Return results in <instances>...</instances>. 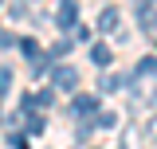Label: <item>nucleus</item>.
<instances>
[{"mask_svg": "<svg viewBox=\"0 0 157 149\" xmlns=\"http://www.w3.org/2000/svg\"><path fill=\"white\" fill-rule=\"evenodd\" d=\"M55 24L59 28H78V0H59V12H55Z\"/></svg>", "mask_w": 157, "mask_h": 149, "instance_id": "obj_1", "label": "nucleus"}, {"mask_svg": "<svg viewBox=\"0 0 157 149\" xmlns=\"http://www.w3.org/2000/svg\"><path fill=\"white\" fill-rule=\"evenodd\" d=\"M137 24H141V32H157V0L137 4Z\"/></svg>", "mask_w": 157, "mask_h": 149, "instance_id": "obj_2", "label": "nucleus"}, {"mask_svg": "<svg viewBox=\"0 0 157 149\" xmlns=\"http://www.w3.org/2000/svg\"><path fill=\"white\" fill-rule=\"evenodd\" d=\"M71 114H75L78 122H86L90 114H98V98H94V94H78L75 102H71Z\"/></svg>", "mask_w": 157, "mask_h": 149, "instance_id": "obj_3", "label": "nucleus"}, {"mask_svg": "<svg viewBox=\"0 0 157 149\" xmlns=\"http://www.w3.org/2000/svg\"><path fill=\"white\" fill-rule=\"evenodd\" d=\"M51 82H55L59 90H75L78 86V71L75 67H55V71H51Z\"/></svg>", "mask_w": 157, "mask_h": 149, "instance_id": "obj_4", "label": "nucleus"}, {"mask_svg": "<svg viewBox=\"0 0 157 149\" xmlns=\"http://www.w3.org/2000/svg\"><path fill=\"white\" fill-rule=\"evenodd\" d=\"M118 8H102V16H98V28H102V32H118Z\"/></svg>", "mask_w": 157, "mask_h": 149, "instance_id": "obj_5", "label": "nucleus"}, {"mask_svg": "<svg viewBox=\"0 0 157 149\" xmlns=\"http://www.w3.org/2000/svg\"><path fill=\"white\" fill-rule=\"evenodd\" d=\"M110 55H114V51H110L106 43H94V47H90V59H94L98 67H106V63H110Z\"/></svg>", "mask_w": 157, "mask_h": 149, "instance_id": "obj_6", "label": "nucleus"}, {"mask_svg": "<svg viewBox=\"0 0 157 149\" xmlns=\"http://www.w3.org/2000/svg\"><path fill=\"white\" fill-rule=\"evenodd\" d=\"M141 74H145V78H153V74H157V55H149V59L137 63V78H141Z\"/></svg>", "mask_w": 157, "mask_h": 149, "instance_id": "obj_7", "label": "nucleus"}, {"mask_svg": "<svg viewBox=\"0 0 157 149\" xmlns=\"http://www.w3.org/2000/svg\"><path fill=\"white\" fill-rule=\"evenodd\" d=\"M12 82H16V74H12V67H4V71H0V94L12 90Z\"/></svg>", "mask_w": 157, "mask_h": 149, "instance_id": "obj_8", "label": "nucleus"}, {"mask_svg": "<svg viewBox=\"0 0 157 149\" xmlns=\"http://www.w3.org/2000/svg\"><path fill=\"white\" fill-rule=\"evenodd\" d=\"M20 51H24V55L32 59V63L39 59V47H36V39H20Z\"/></svg>", "mask_w": 157, "mask_h": 149, "instance_id": "obj_9", "label": "nucleus"}, {"mask_svg": "<svg viewBox=\"0 0 157 149\" xmlns=\"http://www.w3.org/2000/svg\"><path fill=\"white\" fill-rule=\"evenodd\" d=\"M67 51H71V43H67V39H63V43H55V47H51V51H47V59H63V55H67Z\"/></svg>", "mask_w": 157, "mask_h": 149, "instance_id": "obj_10", "label": "nucleus"}, {"mask_svg": "<svg viewBox=\"0 0 157 149\" xmlns=\"http://www.w3.org/2000/svg\"><path fill=\"white\" fill-rule=\"evenodd\" d=\"M114 122H118L114 114H102V118H94V126H98V130H110V126H114Z\"/></svg>", "mask_w": 157, "mask_h": 149, "instance_id": "obj_11", "label": "nucleus"}, {"mask_svg": "<svg viewBox=\"0 0 157 149\" xmlns=\"http://www.w3.org/2000/svg\"><path fill=\"white\" fill-rule=\"evenodd\" d=\"M8 145L12 149H28V141H24V133H8Z\"/></svg>", "mask_w": 157, "mask_h": 149, "instance_id": "obj_12", "label": "nucleus"}, {"mask_svg": "<svg viewBox=\"0 0 157 149\" xmlns=\"http://www.w3.org/2000/svg\"><path fill=\"white\" fill-rule=\"evenodd\" d=\"M118 86H122V78H118V74H110V78H102V90H118Z\"/></svg>", "mask_w": 157, "mask_h": 149, "instance_id": "obj_13", "label": "nucleus"}, {"mask_svg": "<svg viewBox=\"0 0 157 149\" xmlns=\"http://www.w3.org/2000/svg\"><path fill=\"white\" fill-rule=\"evenodd\" d=\"M36 106H39V110H51V94H47V90L36 94Z\"/></svg>", "mask_w": 157, "mask_h": 149, "instance_id": "obj_14", "label": "nucleus"}, {"mask_svg": "<svg viewBox=\"0 0 157 149\" xmlns=\"http://www.w3.org/2000/svg\"><path fill=\"white\" fill-rule=\"evenodd\" d=\"M145 137H157V118L149 122V130H145Z\"/></svg>", "mask_w": 157, "mask_h": 149, "instance_id": "obj_15", "label": "nucleus"}]
</instances>
